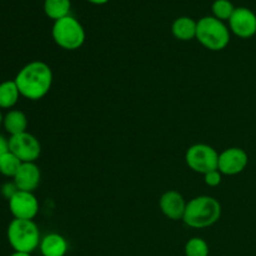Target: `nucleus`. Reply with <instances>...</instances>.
<instances>
[{
	"instance_id": "f03ea898",
	"label": "nucleus",
	"mask_w": 256,
	"mask_h": 256,
	"mask_svg": "<svg viewBox=\"0 0 256 256\" xmlns=\"http://www.w3.org/2000/svg\"><path fill=\"white\" fill-rule=\"evenodd\" d=\"M222 216V205L215 198L202 195L190 200L186 204L182 222L194 229H205L219 222Z\"/></svg>"
},
{
	"instance_id": "ddd939ff",
	"label": "nucleus",
	"mask_w": 256,
	"mask_h": 256,
	"mask_svg": "<svg viewBox=\"0 0 256 256\" xmlns=\"http://www.w3.org/2000/svg\"><path fill=\"white\" fill-rule=\"evenodd\" d=\"M42 256H65L68 252V242L60 234H48L39 245Z\"/></svg>"
},
{
	"instance_id": "393cba45",
	"label": "nucleus",
	"mask_w": 256,
	"mask_h": 256,
	"mask_svg": "<svg viewBox=\"0 0 256 256\" xmlns=\"http://www.w3.org/2000/svg\"><path fill=\"white\" fill-rule=\"evenodd\" d=\"M10 256H32L29 252H14Z\"/></svg>"
},
{
	"instance_id": "b1692460",
	"label": "nucleus",
	"mask_w": 256,
	"mask_h": 256,
	"mask_svg": "<svg viewBox=\"0 0 256 256\" xmlns=\"http://www.w3.org/2000/svg\"><path fill=\"white\" fill-rule=\"evenodd\" d=\"M88 2H92V4L102 5V4H105V2H109V0H88Z\"/></svg>"
},
{
	"instance_id": "aec40b11",
	"label": "nucleus",
	"mask_w": 256,
	"mask_h": 256,
	"mask_svg": "<svg viewBox=\"0 0 256 256\" xmlns=\"http://www.w3.org/2000/svg\"><path fill=\"white\" fill-rule=\"evenodd\" d=\"M235 8L229 0H215L212 4V12L219 20H229L234 12Z\"/></svg>"
},
{
	"instance_id": "7ed1b4c3",
	"label": "nucleus",
	"mask_w": 256,
	"mask_h": 256,
	"mask_svg": "<svg viewBox=\"0 0 256 256\" xmlns=\"http://www.w3.org/2000/svg\"><path fill=\"white\" fill-rule=\"evenodd\" d=\"M6 235L8 242L14 252L32 254L42 242L39 228L32 220H12L8 226Z\"/></svg>"
},
{
	"instance_id": "6e6552de",
	"label": "nucleus",
	"mask_w": 256,
	"mask_h": 256,
	"mask_svg": "<svg viewBox=\"0 0 256 256\" xmlns=\"http://www.w3.org/2000/svg\"><path fill=\"white\" fill-rule=\"evenodd\" d=\"M9 202V210L14 219L32 220L39 212V202L32 192L18 190Z\"/></svg>"
},
{
	"instance_id": "2eb2a0df",
	"label": "nucleus",
	"mask_w": 256,
	"mask_h": 256,
	"mask_svg": "<svg viewBox=\"0 0 256 256\" xmlns=\"http://www.w3.org/2000/svg\"><path fill=\"white\" fill-rule=\"evenodd\" d=\"M2 125H4V129L6 130V132L10 134V136L22 134V132H26V115L20 110H10L2 119Z\"/></svg>"
},
{
	"instance_id": "1a4fd4ad",
	"label": "nucleus",
	"mask_w": 256,
	"mask_h": 256,
	"mask_svg": "<svg viewBox=\"0 0 256 256\" xmlns=\"http://www.w3.org/2000/svg\"><path fill=\"white\" fill-rule=\"evenodd\" d=\"M249 162V156L246 152L240 148H229L219 154V164L218 170L222 175H238L242 172Z\"/></svg>"
},
{
	"instance_id": "20e7f679",
	"label": "nucleus",
	"mask_w": 256,
	"mask_h": 256,
	"mask_svg": "<svg viewBox=\"0 0 256 256\" xmlns=\"http://www.w3.org/2000/svg\"><path fill=\"white\" fill-rule=\"evenodd\" d=\"M196 39L212 52H220L230 42V32L222 20L215 16H205L198 22Z\"/></svg>"
},
{
	"instance_id": "4468645a",
	"label": "nucleus",
	"mask_w": 256,
	"mask_h": 256,
	"mask_svg": "<svg viewBox=\"0 0 256 256\" xmlns=\"http://www.w3.org/2000/svg\"><path fill=\"white\" fill-rule=\"evenodd\" d=\"M196 28L198 22L189 16H182L178 18L174 22H172V35L176 38L178 40L182 42H189V40L196 38Z\"/></svg>"
},
{
	"instance_id": "f257e3e1",
	"label": "nucleus",
	"mask_w": 256,
	"mask_h": 256,
	"mask_svg": "<svg viewBox=\"0 0 256 256\" xmlns=\"http://www.w3.org/2000/svg\"><path fill=\"white\" fill-rule=\"evenodd\" d=\"M22 96L40 100L49 92L52 85V72L44 62H32L22 66L15 76Z\"/></svg>"
},
{
	"instance_id": "6ab92c4d",
	"label": "nucleus",
	"mask_w": 256,
	"mask_h": 256,
	"mask_svg": "<svg viewBox=\"0 0 256 256\" xmlns=\"http://www.w3.org/2000/svg\"><path fill=\"white\" fill-rule=\"evenodd\" d=\"M185 256H209V245L202 238H192L185 244Z\"/></svg>"
},
{
	"instance_id": "5701e85b",
	"label": "nucleus",
	"mask_w": 256,
	"mask_h": 256,
	"mask_svg": "<svg viewBox=\"0 0 256 256\" xmlns=\"http://www.w3.org/2000/svg\"><path fill=\"white\" fill-rule=\"evenodd\" d=\"M8 152H9V139L0 135V158Z\"/></svg>"
},
{
	"instance_id": "f3484780",
	"label": "nucleus",
	"mask_w": 256,
	"mask_h": 256,
	"mask_svg": "<svg viewBox=\"0 0 256 256\" xmlns=\"http://www.w3.org/2000/svg\"><path fill=\"white\" fill-rule=\"evenodd\" d=\"M70 6H72L70 0H45L44 2L45 14L55 22L69 16Z\"/></svg>"
},
{
	"instance_id": "4be33fe9",
	"label": "nucleus",
	"mask_w": 256,
	"mask_h": 256,
	"mask_svg": "<svg viewBox=\"0 0 256 256\" xmlns=\"http://www.w3.org/2000/svg\"><path fill=\"white\" fill-rule=\"evenodd\" d=\"M18 190H19V189H18L14 182H5V184L2 186V195L6 200H10L12 196H14L15 194H16Z\"/></svg>"
},
{
	"instance_id": "f8f14e48",
	"label": "nucleus",
	"mask_w": 256,
	"mask_h": 256,
	"mask_svg": "<svg viewBox=\"0 0 256 256\" xmlns=\"http://www.w3.org/2000/svg\"><path fill=\"white\" fill-rule=\"evenodd\" d=\"M186 204L185 202L184 196L180 192H175V190H169V192H164L162 196L160 198V209H162V214L170 220H182L184 218L185 209H186Z\"/></svg>"
},
{
	"instance_id": "a878e982",
	"label": "nucleus",
	"mask_w": 256,
	"mask_h": 256,
	"mask_svg": "<svg viewBox=\"0 0 256 256\" xmlns=\"http://www.w3.org/2000/svg\"><path fill=\"white\" fill-rule=\"evenodd\" d=\"M2 119H4V116H2V109H0V126H2Z\"/></svg>"
},
{
	"instance_id": "412c9836",
	"label": "nucleus",
	"mask_w": 256,
	"mask_h": 256,
	"mask_svg": "<svg viewBox=\"0 0 256 256\" xmlns=\"http://www.w3.org/2000/svg\"><path fill=\"white\" fill-rule=\"evenodd\" d=\"M222 172L219 170H212V172H208L204 175L205 184L209 185V186H218V185L222 182Z\"/></svg>"
},
{
	"instance_id": "9b49d317",
	"label": "nucleus",
	"mask_w": 256,
	"mask_h": 256,
	"mask_svg": "<svg viewBox=\"0 0 256 256\" xmlns=\"http://www.w3.org/2000/svg\"><path fill=\"white\" fill-rule=\"evenodd\" d=\"M16 188L22 192H32L40 184L42 172L35 162H22L16 175L12 178Z\"/></svg>"
},
{
	"instance_id": "9d476101",
	"label": "nucleus",
	"mask_w": 256,
	"mask_h": 256,
	"mask_svg": "<svg viewBox=\"0 0 256 256\" xmlns=\"http://www.w3.org/2000/svg\"><path fill=\"white\" fill-rule=\"evenodd\" d=\"M230 30L236 36L249 39L256 34V15L248 8H236L229 19Z\"/></svg>"
},
{
	"instance_id": "423d86ee",
	"label": "nucleus",
	"mask_w": 256,
	"mask_h": 256,
	"mask_svg": "<svg viewBox=\"0 0 256 256\" xmlns=\"http://www.w3.org/2000/svg\"><path fill=\"white\" fill-rule=\"evenodd\" d=\"M185 162L192 172L205 175L212 170H218L219 154L210 145L195 144L188 149Z\"/></svg>"
},
{
	"instance_id": "0eeeda50",
	"label": "nucleus",
	"mask_w": 256,
	"mask_h": 256,
	"mask_svg": "<svg viewBox=\"0 0 256 256\" xmlns=\"http://www.w3.org/2000/svg\"><path fill=\"white\" fill-rule=\"evenodd\" d=\"M9 152L22 162H35L42 154V145L34 135L25 132L9 138Z\"/></svg>"
},
{
	"instance_id": "a211bd4d",
	"label": "nucleus",
	"mask_w": 256,
	"mask_h": 256,
	"mask_svg": "<svg viewBox=\"0 0 256 256\" xmlns=\"http://www.w3.org/2000/svg\"><path fill=\"white\" fill-rule=\"evenodd\" d=\"M22 162L12 152H8L0 158V174L6 178H14Z\"/></svg>"
},
{
	"instance_id": "39448f33",
	"label": "nucleus",
	"mask_w": 256,
	"mask_h": 256,
	"mask_svg": "<svg viewBox=\"0 0 256 256\" xmlns=\"http://www.w3.org/2000/svg\"><path fill=\"white\" fill-rule=\"evenodd\" d=\"M52 34L54 42L65 50L79 49L85 42L84 28L70 15L54 22Z\"/></svg>"
},
{
	"instance_id": "dca6fc26",
	"label": "nucleus",
	"mask_w": 256,
	"mask_h": 256,
	"mask_svg": "<svg viewBox=\"0 0 256 256\" xmlns=\"http://www.w3.org/2000/svg\"><path fill=\"white\" fill-rule=\"evenodd\" d=\"M22 96L15 80H5L0 84V109H10Z\"/></svg>"
}]
</instances>
